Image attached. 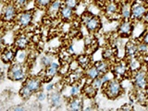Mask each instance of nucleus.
<instances>
[{"label": "nucleus", "instance_id": "41", "mask_svg": "<svg viewBox=\"0 0 148 111\" xmlns=\"http://www.w3.org/2000/svg\"><path fill=\"white\" fill-rule=\"evenodd\" d=\"M54 89H55V84H48V85H46V87H45V90H46V92H52V91H54Z\"/></svg>", "mask_w": 148, "mask_h": 111}, {"label": "nucleus", "instance_id": "24", "mask_svg": "<svg viewBox=\"0 0 148 111\" xmlns=\"http://www.w3.org/2000/svg\"><path fill=\"white\" fill-rule=\"evenodd\" d=\"M63 6V2L60 1V0H54L52 3L50 4V6L47 8V13L49 14L50 17H54V16H58V13L60 8Z\"/></svg>", "mask_w": 148, "mask_h": 111}, {"label": "nucleus", "instance_id": "19", "mask_svg": "<svg viewBox=\"0 0 148 111\" xmlns=\"http://www.w3.org/2000/svg\"><path fill=\"white\" fill-rule=\"evenodd\" d=\"M48 101L51 105V108H60L63 103L62 95L59 92L52 91L48 94Z\"/></svg>", "mask_w": 148, "mask_h": 111}, {"label": "nucleus", "instance_id": "14", "mask_svg": "<svg viewBox=\"0 0 148 111\" xmlns=\"http://www.w3.org/2000/svg\"><path fill=\"white\" fill-rule=\"evenodd\" d=\"M119 8L120 5L114 3V2H109L106 3V5L104 8L105 10V15L106 17H108V18H114L116 17L120 18V14H119Z\"/></svg>", "mask_w": 148, "mask_h": 111}, {"label": "nucleus", "instance_id": "40", "mask_svg": "<svg viewBox=\"0 0 148 111\" xmlns=\"http://www.w3.org/2000/svg\"><path fill=\"white\" fill-rule=\"evenodd\" d=\"M133 108H132V105H124L123 106H121V108L120 110H132Z\"/></svg>", "mask_w": 148, "mask_h": 111}, {"label": "nucleus", "instance_id": "38", "mask_svg": "<svg viewBox=\"0 0 148 111\" xmlns=\"http://www.w3.org/2000/svg\"><path fill=\"white\" fill-rule=\"evenodd\" d=\"M139 41H141L143 42V44H145L148 45V29L146 31H145V32L143 34L142 37H140V40Z\"/></svg>", "mask_w": 148, "mask_h": 111}, {"label": "nucleus", "instance_id": "1", "mask_svg": "<svg viewBox=\"0 0 148 111\" xmlns=\"http://www.w3.org/2000/svg\"><path fill=\"white\" fill-rule=\"evenodd\" d=\"M102 92L106 98H108L109 100H115L123 95L124 88L121 84V81L117 78H114L103 85Z\"/></svg>", "mask_w": 148, "mask_h": 111}, {"label": "nucleus", "instance_id": "32", "mask_svg": "<svg viewBox=\"0 0 148 111\" xmlns=\"http://www.w3.org/2000/svg\"><path fill=\"white\" fill-rule=\"evenodd\" d=\"M36 8L39 9H47L50 4L52 3V0H34Z\"/></svg>", "mask_w": 148, "mask_h": 111}, {"label": "nucleus", "instance_id": "8", "mask_svg": "<svg viewBox=\"0 0 148 111\" xmlns=\"http://www.w3.org/2000/svg\"><path fill=\"white\" fill-rule=\"evenodd\" d=\"M134 25H135V22L132 20H120L117 28L118 35L125 39L131 38L133 35Z\"/></svg>", "mask_w": 148, "mask_h": 111}, {"label": "nucleus", "instance_id": "5", "mask_svg": "<svg viewBox=\"0 0 148 111\" xmlns=\"http://www.w3.org/2000/svg\"><path fill=\"white\" fill-rule=\"evenodd\" d=\"M148 14V3L143 0H134L132 3V20L141 22Z\"/></svg>", "mask_w": 148, "mask_h": 111}, {"label": "nucleus", "instance_id": "16", "mask_svg": "<svg viewBox=\"0 0 148 111\" xmlns=\"http://www.w3.org/2000/svg\"><path fill=\"white\" fill-rule=\"evenodd\" d=\"M133 99L142 106L148 108V91L147 90L134 89Z\"/></svg>", "mask_w": 148, "mask_h": 111}, {"label": "nucleus", "instance_id": "42", "mask_svg": "<svg viewBox=\"0 0 148 111\" xmlns=\"http://www.w3.org/2000/svg\"><path fill=\"white\" fill-rule=\"evenodd\" d=\"M52 1H54V0H52Z\"/></svg>", "mask_w": 148, "mask_h": 111}, {"label": "nucleus", "instance_id": "11", "mask_svg": "<svg viewBox=\"0 0 148 111\" xmlns=\"http://www.w3.org/2000/svg\"><path fill=\"white\" fill-rule=\"evenodd\" d=\"M18 49L14 45L3 47L1 51V61L5 65H10L16 60Z\"/></svg>", "mask_w": 148, "mask_h": 111}, {"label": "nucleus", "instance_id": "22", "mask_svg": "<svg viewBox=\"0 0 148 111\" xmlns=\"http://www.w3.org/2000/svg\"><path fill=\"white\" fill-rule=\"evenodd\" d=\"M76 62L79 65V67H81L82 69H84V71L92 65V58H91V56L88 54L79 55L76 58Z\"/></svg>", "mask_w": 148, "mask_h": 111}, {"label": "nucleus", "instance_id": "27", "mask_svg": "<svg viewBox=\"0 0 148 111\" xmlns=\"http://www.w3.org/2000/svg\"><path fill=\"white\" fill-rule=\"evenodd\" d=\"M34 95V94L32 92V90L30 89L29 87H27L25 84H23L22 87L20 89V91H18V95H20L21 98L22 100H24V101L29 100Z\"/></svg>", "mask_w": 148, "mask_h": 111}, {"label": "nucleus", "instance_id": "26", "mask_svg": "<svg viewBox=\"0 0 148 111\" xmlns=\"http://www.w3.org/2000/svg\"><path fill=\"white\" fill-rule=\"evenodd\" d=\"M111 64L108 61H106V60H100V61H96L94 63V65L96 67V69H98L99 72L101 73V75H103V74L106 73L110 71L111 69Z\"/></svg>", "mask_w": 148, "mask_h": 111}, {"label": "nucleus", "instance_id": "33", "mask_svg": "<svg viewBox=\"0 0 148 111\" xmlns=\"http://www.w3.org/2000/svg\"><path fill=\"white\" fill-rule=\"evenodd\" d=\"M62 2L64 6L71 8L74 9V10H75L79 6V0H62Z\"/></svg>", "mask_w": 148, "mask_h": 111}, {"label": "nucleus", "instance_id": "7", "mask_svg": "<svg viewBox=\"0 0 148 111\" xmlns=\"http://www.w3.org/2000/svg\"><path fill=\"white\" fill-rule=\"evenodd\" d=\"M20 9L16 6L15 3H8L2 8L1 18L3 23H14L16 22L17 17Z\"/></svg>", "mask_w": 148, "mask_h": 111}, {"label": "nucleus", "instance_id": "13", "mask_svg": "<svg viewBox=\"0 0 148 111\" xmlns=\"http://www.w3.org/2000/svg\"><path fill=\"white\" fill-rule=\"evenodd\" d=\"M125 58L131 59L138 57V41L129 40L124 45Z\"/></svg>", "mask_w": 148, "mask_h": 111}, {"label": "nucleus", "instance_id": "21", "mask_svg": "<svg viewBox=\"0 0 148 111\" xmlns=\"http://www.w3.org/2000/svg\"><path fill=\"white\" fill-rule=\"evenodd\" d=\"M119 5L120 20H132V3L124 2Z\"/></svg>", "mask_w": 148, "mask_h": 111}, {"label": "nucleus", "instance_id": "20", "mask_svg": "<svg viewBox=\"0 0 148 111\" xmlns=\"http://www.w3.org/2000/svg\"><path fill=\"white\" fill-rule=\"evenodd\" d=\"M117 47L116 46H108L106 47L102 51V58L104 60H106L108 62H114V60L117 57Z\"/></svg>", "mask_w": 148, "mask_h": 111}, {"label": "nucleus", "instance_id": "9", "mask_svg": "<svg viewBox=\"0 0 148 111\" xmlns=\"http://www.w3.org/2000/svg\"><path fill=\"white\" fill-rule=\"evenodd\" d=\"M60 66H61V64L60 63L54 61L52 64L50 65V66L44 68V69L39 73L38 76L40 77L41 80L43 81V82L48 83L52 81V79L55 76H57L58 74Z\"/></svg>", "mask_w": 148, "mask_h": 111}, {"label": "nucleus", "instance_id": "30", "mask_svg": "<svg viewBox=\"0 0 148 111\" xmlns=\"http://www.w3.org/2000/svg\"><path fill=\"white\" fill-rule=\"evenodd\" d=\"M54 56L51 54H46L41 58V65L43 66V68H46L50 66L51 64L54 62Z\"/></svg>", "mask_w": 148, "mask_h": 111}, {"label": "nucleus", "instance_id": "36", "mask_svg": "<svg viewBox=\"0 0 148 111\" xmlns=\"http://www.w3.org/2000/svg\"><path fill=\"white\" fill-rule=\"evenodd\" d=\"M46 99H48V95H46L43 90L36 94V100L38 102H43Z\"/></svg>", "mask_w": 148, "mask_h": 111}, {"label": "nucleus", "instance_id": "23", "mask_svg": "<svg viewBox=\"0 0 148 111\" xmlns=\"http://www.w3.org/2000/svg\"><path fill=\"white\" fill-rule=\"evenodd\" d=\"M97 91L95 88L92 86L91 83H85L84 85H82V95H84L86 98L89 99H94L97 95Z\"/></svg>", "mask_w": 148, "mask_h": 111}, {"label": "nucleus", "instance_id": "10", "mask_svg": "<svg viewBox=\"0 0 148 111\" xmlns=\"http://www.w3.org/2000/svg\"><path fill=\"white\" fill-rule=\"evenodd\" d=\"M34 10L20 11L16 20L17 25L20 27L21 29H26V28H28L32 24V21H34Z\"/></svg>", "mask_w": 148, "mask_h": 111}, {"label": "nucleus", "instance_id": "35", "mask_svg": "<svg viewBox=\"0 0 148 111\" xmlns=\"http://www.w3.org/2000/svg\"><path fill=\"white\" fill-rule=\"evenodd\" d=\"M95 43H96V41H95V39L92 35H88V36L85 37V39H84V45H85L86 47L91 48L92 46L94 45Z\"/></svg>", "mask_w": 148, "mask_h": 111}, {"label": "nucleus", "instance_id": "15", "mask_svg": "<svg viewBox=\"0 0 148 111\" xmlns=\"http://www.w3.org/2000/svg\"><path fill=\"white\" fill-rule=\"evenodd\" d=\"M30 44H31V40L29 37L24 34H21L15 37L13 45L18 50H26L30 46Z\"/></svg>", "mask_w": 148, "mask_h": 111}, {"label": "nucleus", "instance_id": "4", "mask_svg": "<svg viewBox=\"0 0 148 111\" xmlns=\"http://www.w3.org/2000/svg\"><path fill=\"white\" fill-rule=\"evenodd\" d=\"M132 85L134 89L139 90H148V68H143V66L132 73Z\"/></svg>", "mask_w": 148, "mask_h": 111}, {"label": "nucleus", "instance_id": "25", "mask_svg": "<svg viewBox=\"0 0 148 111\" xmlns=\"http://www.w3.org/2000/svg\"><path fill=\"white\" fill-rule=\"evenodd\" d=\"M101 76V73L99 72L98 69H96V67L92 63V66H90L88 69H86L84 71V78H86L87 80L92 81L95 78H98Z\"/></svg>", "mask_w": 148, "mask_h": 111}, {"label": "nucleus", "instance_id": "18", "mask_svg": "<svg viewBox=\"0 0 148 111\" xmlns=\"http://www.w3.org/2000/svg\"><path fill=\"white\" fill-rule=\"evenodd\" d=\"M68 109L72 110V111H81L83 110V98L82 96H75V97H71L68 100L67 103Z\"/></svg>", "mask_w": 148, "mask_h": 111}, {"label": "nucleus", "instance_id": "28", "mask_svg": "<svg viewBox=\"0 0 148 111\" xmlns=\"http://www.w3.org/2000/svg\"><path fill=\"white\" fill-rule=\"evenodd\" d=\"M82 88L80 83L78 82H74L71 83V90H69V92H71V97H75V96H80L82 95Z\"/></svg>", "mask_w": 148, "mask_h": 111}, {"label": "nucleus", "instance_id": "37", "mask_svg": "<svg viewBox=\"0 0 148 111\" xmlns=\"http://www.w3.org/2000/svg\"><path fill=\"white\" fill-rule=\"evenodd\" d=\"M30 0H14V3L16 4V6L18 8V9L23 8L24 7H26L28 4H29Z\"/></svg>", "mask_w": 148, "mask_h": 111}, {"label": "nucleus", "instance_id": "31", "mask_svg": "<svg viewBox=\"0 0 148 111\" xmlns=\"http://www.w3.org/2000/svg\"><path fill=\"white\" fill-rule=\"evenodd\" d=\"M58 58L61 60L63 63H69L71 60V54L66 48V49H64L60 52V54L58 56Z\"/></svg>", "mask_w": 148, "mask_h": 111}, {"label": "nucleus", "instance_id": "2", "mask_svg": "<svg viewBox=\"0 0 148 111\" xmlns=\"http://www.w3.org/2000/svg\"><path fill=\"white\" fill-rule=\"evenodd\" d=\"M27 69L25 64L14 61L8 65L7 77L12 82H24L27 78Z\"/></svg>", "mask_w": 148, "mask_h": 111}, {"label": "nucleus", "instance_id": "6", "mask_svg": "<svg viewBox=\"0 0 148 111\" xmlns=\"http://www.w3.org/2000/svg\"><path fill=\"white\" fill-rule=\"evenodd\" d=\"M82 23L84 24L86 30L90 32V34H96L102 27V22L98 16L94 15L91 12L87 11L84 12L82 16Z\"/></svg>", "mask_w": 148, "mask_h": 111}, {"label": "nucleus", "instance_id": "12", "mask_svg": "<svg viewBox=\"0 0 148 111\" xmlns=\"http://www.w3.org/2000/svg\"><path fill=\"white\" fill-rule=\"evenodd\" d=\"M43 81L41 80L39 76L35 77H27L26 80L23 82V84L29 87L34 94H37L43 90Z\"/></svg>", "mask_w": 148, "mask_h": 111}, {"label": "nucleus", "instance_id": "3", "mask_svg": "<svg viewBox=\"0 0 148 111\" xmlns=\"http://www.w3.org/2000/svg\"><path fill=\"white\" fill-rule=\"evenodd\" d=\"M111 71L114 74L115 78L122 81L125 78H131L132 71L130 69L129 60L127 58H124L122 60H119L117 62H113L111 64Z\"/></svg>", "mask_w": 148, "mask_h": 111}, {"label": "nucleus", "instance_id": "29", "mask_svg": "<svg viewBox=\"0 0 148 111\" xmlns=\"http://www.w3.org/2000/svg\"><path fill=\"white\" fill-rule=\"evenodd\" d=\"M138 57H148V45L143 44L141 41H138Z\"/></svg>", "mask_w": 148, "mask_h": 111}, {"label": "nucleus", "instance_id": "17", "mask_svg": "<svg viewBox=\"0 0 148 111\" xmlns=\"http://www.w3.org/2000/svg\"><path fill=\"white\" fill-rule=\"evenodd\" d=\"M58 17L64 22H71L73 21L74 17H75V11H74V9L63 5L59 10Z\"/></svg>", "mask_w": 148, "mask_h": 111}, {"label": "nucleus", "instance_id": "39", "mask_svg": "<svg viewBox=\"0 0 148 111\" xmlns=\"http://www.w3.org/2000/svg\"><path fill=\"white\" fill-rule=\"evenodd\" d=\"M9 110H13V111H23V110H25V108L23 106H12L11 108H9Z\"/></svg>", "mask_w": 148, "mask_h": 111}, {"label": "nucleus", "instance_id": "34", "mask_svg": "<svg viewBox=\"0 0 148 111\" xmlns=\"http://www.w3.org/2000/svg\"><path fill=\"white\" fill-rule=\"evenodd\" d=\"M91 84L94 86L96 90H100V89H102V87H103V82H102V80H101V78L100 77H98V78H95V79H94V80H92L91 81Z\"/></svg>", "mask_w": 148, "mask_h": 111}]
</instances>
